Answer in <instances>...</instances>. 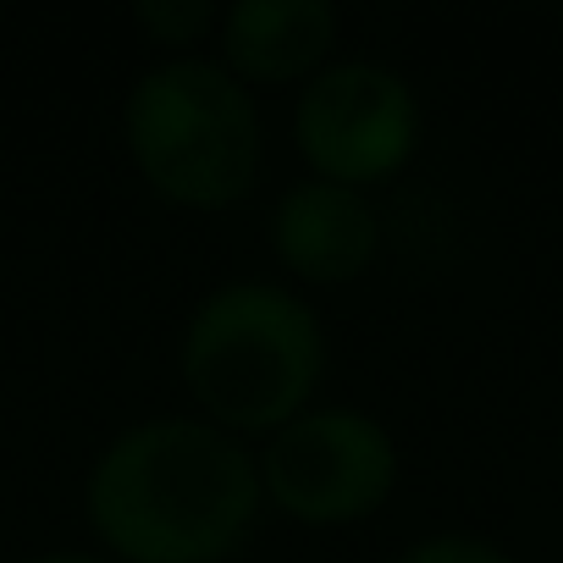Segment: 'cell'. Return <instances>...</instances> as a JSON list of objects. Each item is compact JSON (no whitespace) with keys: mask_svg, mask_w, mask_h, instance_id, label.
<instances>
[{"mask_svg":"<svg viewBox=\"0 0 563 563\" xmlns=\"http://www.w3.org/2000/svg\"><path fill=\"white\" fill-rule=\"evenodd\" d=\"M122 139L139 177L183 210H227L249 199L265 155L254 89L210 56L150 67L122 106Z\"/></svg>","mask_w":563,"mask_h":563,"instance_id":"3","label":"cell"},{"mask_svg":"<svg viewBox=\"0 0 563 563\" xmlns=\"http://www.w3.org/2000/svg\"><path fill=\"white\" fill-rule=\"evenodd\" d=\"M133 23L144 29L150 45H161L172 56H188L210 29H221V12L210 7V0H139Z\"/></svg>","mask_w":563,"mask_h":563,"instance_id":"8","label":"cell"},{"mask_svg":"<svg viewBox=\"0 0 563 563\" xmlns=\"http://www.w3.org/2000/svg\"><path fill=\"white\" fill-rule=\"evenodd\" d=\"M260 503V459L194 415L117 431L84 486V514L122 563H221L249 541Z\"/></svg>","mask_w":563,"mask_h":563,"instance_id":"1","label":"cell"},{"mask_svg":"<svg viewBox=\"0 0 563 563\" xmlns=\"http://www.w3.org/2000/svg\"><path fill=\"white\" fill-rule=\"evenodd\" d=\"M177 371L199 420L232 437H271L310 409L327 376V327L276 282H221L183 327Z\"/></svg>","mask_w":563,"mask_h":563,"instance_id":"2","label":"cell"},{"mask_svg":"<svg viewBox=\"0 0 563 563\" xmlns=\"http://www.w3.org/2000/svg\"><path fill=\"white\" fill-rule=\"evenodd\" d=\"M404 459L393 431L349 404L305 409L282 431H271L260 453V492L299 525L332 530L371 519L398 492Z\"/></svg>","mask_w":563,"mask_h":563,"instance_id":"4","label":"cell"},{"mask_svg":"<svg viewBox=\"0 0 563 563\" xmlns=\"http://www.w3.org/2000/svg\"><path fill=\"white\" fill-rule=\"evenodd\" d=\"M332 0H238L221 12V67L243 89L310 84L338 45Z\"/></svg>","mask_w":563,"mask_h":563,"instance_id":"7","label":"cell"},{"mask_svg":"<svg viewBox=\"0 0 563 563\" xmlns=\"http://www.w3.org/2000/svg\"><path fill=\"white\" fill-rule=\"evenodd\" d=\"M271 249L310 288H343V282L376 265L382 221L360 188L305 177L294 188H282L271 210Z\"/></svg>","mask_w":563,"mask_h":563,"instance_id":"6","label":"cell"},{"mask_svg":"<svg viewBox=\"0 0 563 563\" xmlns=\"http://www.w3.org/2000/svg\"><path fill=\"white\" fill-rule=\"evenodd\" d=\"M420 95L387 62H332L294 100V150L316 177L371 188L398 177L420 150Z\"/></svg>","mask_w":563,"mask_h":563,"instance_id":"5","label":"cell"},{"mask_svg":"<svg viewBox=\"0 0 563 563\" xmlns=\"http://www.w3.org/2000/svg\"><path fill=\"white\" fill-rule=\"evenodd\" d=\"M23 563H111V558H95V552H73V547H62V552H34V558H23Z\"/></svg>","mask_w":563,"mask_h":563,"instance_id":"10","label":"cell"},{"mask_svg":"<svg viewBox=\"0 0 563 563\" xmlns=\"http://www.w3.org/2000/svg\"><path fill=\"white\" fill-rule=\"evenodd\" d=\"M393 563H519L508 547L486 541V536H470V530H437V536H420L409 541Z\"/></svg>","mask_w":563,"mask_h":563,"instance_id":"9","label":"cell"}]
</instances>
